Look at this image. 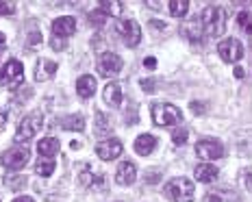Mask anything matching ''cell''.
Returning <instances> with one entry per match:
<instances>
[{
  "instance_id": "23",
  "label": "cell",
  "mask_w": 252,
  "mask_h": 202,
  "mask_svg": "<svg viewBox=\"0 0 252 202\" xmlns=\"http://www.w3.org/2000/svg\"><path fill=\"white\" fill-rule=\"evenodd\" d=\"M98 11H100L102 15H113V18H120L122 11H124V4L122 2H113V0H104V2H100Z\"/></svg>"
},
{
  "instance_id": "17",
  "label": "cell",
  "mask_w": 252,
  "mask_h": 202,
  "mask_svg": "<svg viewBox=\"0 0 252 202\" xmlns=\"http://www.w3.org/2000/svg\"><path fill=\"white\" fill-rule=\"evenodd\" d=\"M102 98H104V102H107L109 107H120L122 100H124L122 87H120L118 83H109L107 87H104V92H102Z\"/></svg>"
},
{
  "instance_id": "22",
  "label": "cell",
  "mask_w": 252,
  "mask_h": 202,
  "mask_svg": "<svg viewBox=\"0 0 252 202\" xmlns=\"http://www.w3.org/2000/svg\"><path fill=\"white\" fill-rule=\"evenodd\" d=\"M181 35L189 41H200L202 39V29H200V24L191 20V22H185L181 26Z\"/></svg>"
},
{
  "instance_id": "8",
  "label": "cell",
  "mask_w": 252,
  "mask_h": 202,
  "mask_svg": "<svg viewBox=\"0 0 252 202\" xmlns=\"http://www.w3.org/2000/svg\"><path fill=\"white\" fill-rule=\"evenodd\" d=\"M218 52L224 59V63H237L241 57H244V46H241L235 37H226L224 41H220Z\"/></svg>"
},
{
  "instance_id": "33",
  "label": "cell",
  "mask_w": 252,
  "mask_h": 202,
  "mask_svg": "<svg viewBox=\"0 0 252 202\" xmlns=\"http://www.w3.org/2000/svg\"><path fill=\"white\" fill-rule=\"evenodd\" d=\"M15 13V2H0V15Z\"/></svg>"
},
{
  "instance_id": "10",
  "label": "cell",
  "mask_w": 252,
  "mask_h": 202,
  "mask_svg": "<svg viewBox=\"0 0 252 202\" xmlns=\"http://www.w3.org/2000/svg\"><path fill=\"white\" fill-rule=\"evenodd\" d=\"M196 155L204 161H213V159L224 157V146L218 139H200L196 143Z\"/></svg>"
},
{
  "instance_id": "21",
  "label": "cell",
  "mask_w": 252,
  "mask_h": 202,
  "mask_svg": "<svg viewBox=\"0 0 252 202\" xmlns=\"http://www.w3.org/2000/svg\"><path fill=\"white\" fill-rule=\"evenodd\" d=\"M61 126H63L65 131H74V133L85 131V115H83V113H72V115H67V118L61 120Z\"/></svg>"
},
{
  "instance_id": "7",
  "label": "cell",
  "mask_w": 252,
  "mask_h": 202,
  "mask_svg": "<svg viewBox=\"0 0 252 202\" xmlns=\"http://www.w3.org/2000/svg\"><path fill=\"white\" fill-rule=\"evenodd\" d=\"M115 31H118V35L122 37L124 44L128 48H135L141 39V29L135 20H120L118 26H115Z\"/></svg>"
},
{
  "instance_id": "38",
  "label": "cell",
  "mask_w": 252,
  "mask_h": 202,
  "mask_svg": "<svg viewBox=\"0 0 252 202\" xmlns=\"http://www.w3.org/2000/svg\"><path fill=\"white\" fill-rule=\"evenodd\" d=\"M141 87H144L146 92H150V89L155 87V81H146V78H144V81H141Z\"/></svg>"
},
{
  "instance_id": "26",
  "label": "cell",
  "mask_w": 252,
  "mask_h": 202,
  "mask_svg": "<svg viewBox=\"0 0 252 202\" xmlns=\"http://www.w3.org/2000/svg\"><path fill=\"white\" fill-rule=\"evenodd\" d=\"M52 172H55L52 159H41V161L35 163V174H37V176H50Z\"/></svg>"
},
{
  "instance_id": "27",
  "label": "cell",
  "mask_w": 252,
  "mask_h": 202,
  "mask_svg": "<svg viewBox=\"0 0 252 202\" xmlns=\"http://www.w3.org/2000/svg\"><path fill=\"white\" fill-rule=\"evenodd\" d=\"M96 133L98 135H100V133H111V122H109V118L104 113H100V111L96 113Z\"/></svg>"
},
{
  "instance_id": "39",
  "label": "cell",
  "mask_w": 252,
  "mask_h": 202,
  "mask_svg": "<svg viewBox=\"0 0 252 202\" xmlns=\"http://www.w3.org/2000/svg\"><path fill=\"white\" fill-rule=\"evenodd\" d=\"M191 109L196 111V113H204V104H200V102H191Z\"/></svg>"
},
{
  "instance_id": "9",
  "label": "cell",
  "mask_w": 252,
  "mask_h": 202,
  "mask_svg": "<svg viewBox=\"0 0 252 202\" xmlns=\"http://www.w3.org/2000/svg\"><path fill=\"white\" fill-rule=\"evenodd\" d=\"M122 59H120L115 52H102L100 59H98L96 67H98V74L100 76H115L120 70H122Z\"/></svg>"
},
{
  "instance_id": "1",
  "label": "cell",
  "mask_w": 252,
  "mask_h": 202,
  "mask_svg": "<svg viewBox=\"0 0 252 202\" xmlns=\"http://www.w3.org/2000/svg\"><path fill=\"white\" fill-rule=\"evenodd\" d=\"M200 29H202V35L207 33L209 37H220L226 31V20H228V13L224 7L220 4H209L207 9L200 13Z\"/></svg>"
},
{
  "instance_id": "16",
  "label": "cell",
  "mask_w": 252,
  "mask_h": 202,
  "mask_svg": "<svg viewBox=\"0 0 252 202\" xmlns=\"http://www.w3.org/2000/svg\"><path fill=\"white\" fill-rule=\"evenodd\" d=\"M157 148V139L150 135V133H144V135H139L137 139H135V152H137L139 157H148L155 152Z\"/></svg>"
},
{
  "instance_id": "37",
  "label": "cell",
  "mask_w": 252,
  "mask_h": 202,
  "mask_svg": "<svg viewBox=\"0 0 252 202\" xmlns=\"http://www.w3.org/2000/svg\"><path fill=\"white\" fill-rule=\"evenodd\" d=\"M52 48H55V50H63V48H65V44H63L61 39H57V37H55V39H52Z\"/></svg>"
},
{
  "instance_id": "6",
  "label": "cell",
  "mask_w": 252,
  "mask_h": 202,
  "mask_svg": "<svg viewBox=\"0 0 252 202\" xmlns=\"http://www.w3.org/2000/svg\"><path fill=\"white\" fill-rule=\"evenodd\" d=\"M41 113H33V115H26V118L20 122V129L15 133V141L18 143H24L29 139H33L37 135V131L41 129Z\"/></svg>"
},
{
  "instance_id": "42",
  "label": "cell",
  "mask_w": 252,
  "mask_h": 202,
  "mask_svg": "<svg viewBox=\"0 0 252 202\" xmlns=\"http://www.w3.org/2000/svg\"><path fill=\"white\" fill-rule=\"evenodd\" d=\"M4 122H7V113H2V111H0V129L4 126Z\"/></svg>"
},
{
  "instance_id": "19",
  "label": "cell",
  "mask_w": 252,
  "mask_h": 202,
  "mask_svg": "<svg viewBox=\"0 0 252 202\" xmlns=\"http://www.w3.org/2000/svg\"><path fill=\"white\" fill-rule=\"evenodd\" d=\"M37 152L44 159H52L59 152V139H57V137H44V139L37 143Z\"/></svg>"
},
{
  "instance_id": "28",
  "label": "cell",
  "mask_w": 252,
  "mask_h": 202,
  "mask_svg": "<svg viewBox=\"0 0 252 202\" xmlns=\"http://www.w3.org/2000/svg\"><path fill=\"white\" fill-rule=\"evenodd\" d=\"M187 139H189V131L187 129H174L172 131V141H174V146H185Z\"/></svg>"
},
{
  "instance_id": "43",
  "label": "cell",
  "mask_w": 252,
  "mask_h": 202,
  "mask_svg": "<svg viewBox=\"0 0 252 202\" xmlns=\"http://www.w3.org/2000/svg\"><path fill=\"white\" fill-rule=\"evenodd\" d=\"M235 76H237V78H244V70H241V67H235Z\"/></svg>"
},
{
  "instance_id": "36",
  "label": "cell",
  "mask_w": 252,
  "mask_h": 202,
  "mask_svg": "<svg viewBox=\"0 0 252 202\" xmlns=\"http://www.w3.org/2000/svg\"><path fill=\"white\" fill-rule=\"evenodd\" d=\"M244 183H246V189L250 191V169L248 168L244 169Z\"/></svg>"
},
{
  "instance_id": "5",
  "label": "cell",
  "mask_w": 252,
  "mask_h": 202,
  "mask_svg": "<svg viewBox=\"0 0 252 202\" xmlns=\"http://www.w3.org/2000/svg\"><path fill=\"white\" fill-rule=\"evenodd\" d=\"M31 159V148H11V150L2 152V157H0V163H2L7 169H13V172H18V169H22L26 163H29Z\"/></svg>"
},
{
  "instance_id": "41",
  "label": "cell",
  "mask_w": 252,
  "mask_h": 202,
  "mask_svg": "<svg viewBox=\"0 0 252 202\" xmlns=\"http://www.w3.org/2000/svg\"><path fill=\"white\" fill-rule=\"evenodd\" d=\"M13 202H35L33 198H29V196H20V198H15Z\"/></svg>"
},
{
  "instance_id": "40",
  "label": "cell",
  "mask_w": 252,
  "mask_h": 202,
  "mask_svg": "<svg viewBox=\"0 0 252 202\" xmlns=\"http://www.w3.org/2000/svg\"><path fill=\"white\" fill-rule=\"evenodd\" d=\"M150 26H152V31H155V29H165V22H161V20H157V22H155V20H152Z\"/></svg>"
},
{
  "instance_id": "14",
  "label": "cell",
  "mask_w": 252,
  "mask_h": 202,
  "mask_svg": "<svg viewBox=\"0 0 252 202\" xmlns=\"http://www.w3.org/2000/svg\"><path fill=\"white\" fill-rule=\"evenodd\" d=\"M55 72H57V63L55 61L37 59V66H35V81H37V83L48 81L50 76H55Z\"/></svg>"
},
{
  "instance_id": "44",
  "label": "cell",
  "mask_w": 252,
  "mask_h": 202,
  "mask_svg": "<svg viewBox=\"0 0 252 202\" xmlns=\"http://www.w3.org/2000/svg\"><path fill=\"white\" fill-rule=\"evenodd\" d=\"M7 41V37H4V33H0V44H4Z\"/></svg>"
},
{
  "instance_id": "2",
  "label": "cell",
  "mask_w": 252,
  "mask_h": 202,
  "mask_svg": "<svg viewBox=\"0 0 252 202\" xmlns=\"http://www.w3.org/2000/svg\"><path fill=\"white\" fill-rule=\"evenodd\" d=\"M163 194L172 202H193V183L185 176L172 178L163 187Z\"/></svg>"
},
{
  "instance_id": "24",
  "label": "cell",
  "mask_w": 252,
  "mask_h": 202,
  "mask_svg": "<svg viewBox=\"0 0 252 202\" xmlns=\"http://www.w3.org/2000/svg\"><path fill=\"white\" fill-rule=\"evenodd\" d=\"M100 180H104V176H94L92 168H89V166H85L81 169V174H78V183H81L83 187H94V185H100Z\"/></svg>"
},
{
  "instance_id": "11",
  "label": "cell",
  "mask_w": 252,
  "mask_h": 202,
  "mask_svg": "<svg viewBox=\"0 0 252 202\" xmlns=\"http://www.w3.org/2000/svg\"><path fill=\"white\" fill-rule=\"evenodd\" d=\"M122 152H124V146L120 139H102L96 146V155L100 157L102 161H115Z\"/></svg>"
},
{
  "instance_id": "31",
  "label": "cell",
  "mask_w": 252,
  "mask_h": 202,
  "mask_svg": "<svg viewBox=\"0 0 252 202\" xmlns=\"http://www.w3.org/2000/svg\"><path fill=\"white\" fill-rule=\"evenodd\" d=\"M237 22H239V26H244V31H246V33H250V13H248V11L239 13Z\"/></svg>"
},
{
  "instance_id": "4",
  "label": "cell",
  "mask_w": 252,
  "mask_h": 202,
  "mask_svg": "<svg viewBox=\"0 0 252 202\" xmlns=\"http://www.w3.org/2000/svg\"><path fill=\"white\" fill-rule=\"evenodd\" d=\"M24 78V66L20 61L11 59L7 66L0 70V85L2 87H9V89H15Z\"/></svg>"
},
{
  "instance_id": "15",
  "label": "cell",
  "mask_w": 252,
  "mask_h": 202,
  "mask_svg": "<svg viewBox=\"0 0 252 202\" xmlns=\"http://www.w3.org/2000/svg\"><path fill=\"white\" fill-rule=\"evenodd\" d=\"M96 87H98V83H96V78H94V76H89V74H83V76H78V81H76V94L81 96V98H92V96L96 94Z\"/></svg>"
},
{
  "instance_id": "12",
  "label": "cell",
  "mask_w": 252,
  "mask_h": 202,
  "mask_svg": "<svg viewBox=\"0 0 252 202\" xmlns=\"http://www.w3.org/2000/svg\"><path fill=\"white\" fill-rule=\"evenodd\" d=\"M52 35L57 37V39H63V37H70L76 33V20L72 18V15H61V18H57L55 22L50 26Z\"/></svg>"
},
{
  "instance_id": "18",
  "label": "cell",
  "mask_w": 252,
  "mask_h": 202,
  "mask_svg": "<svg viewBox=\"0 0 252 202\" xmlns=\"http://www.w3.org/2000/svg\"><path fill=\"white\" fill-rule=\"evenodd\" d=\"M218 174H220V169L211 166V163H200L196 168V180H200V183H215Z\"/></svg>"
},
{
  "instance_id": "3",
  "label": "cell",
  "mask_w": 252,
  "mask_h": 202,
  "mask_svg": "<svg viewBox=\"0 0 252 202\" xmlns=\"http://www.w3.org/2000/svg\"><path fill=\"white\" fill-rule=\"evenodd\" d=\"M181 120H183V113L174 104L159 102L152 107V122H155L157 126H172V124H178Z\"/></svg>"
},
{
  "instance_id": "35",
  "label": "cell",
  "mask_w": 252,
  "mask_h": 202,
  "mask_svg": "<svg viewBox=\"0 0 252 202\" xmlns=\"http://www.w3.org/2000/svg\"><path fill=\"white\" fill-rule=\"evenodd\" d=\"M144 66H146V67H148V70H152V67H157V59H152V57H146Z\"/></svg>"
},
{
  "instance_id": "13",
  "label": "cell",
  "mask_w": 252,
  "mask_h": 202,
  "mask_svg": "<svg viewBox=\"0 0 252 202\" xmlns=\"http://www.w3.org/2000/svg\"><path fill=\"white\" fill-rule=\"evenodd\" d=\"M135 178H137L135 163H130V161H122V163H120L118 172H115V183H118L120 187H128V185L135 183Z\"/></svg>"
},
{
  "instance_id": "29",
  "label": "cell",
  "mask_w": 252,
  "mask_h": 202,
  "mask_svg": "<svg viewBox=\"0 0 252 202\" xmlns=\"http://www.w3.org/2000/svg\"><path fill=\"white\" fill-rule=\"evenodd\" d=\"M4 185L9 189H24L26 187V178L24 176H7L4 178Z\"/></svg>"
},
{
  "instance_id": "32",
  "label": "cell",
  "mask_w": 252,
  "mask_h": 202,
  "mask_svg": "<svg viewBox=\"0 0 252 202\" xmlns=\"http://www.w3.org/2000/svg\"><path fill=\"white\" fill-rule=\"evenodd\" d=\"M159 178H161V169H157V172H152V169H148V172H146V183H148V185L159 183Z\"/></svg>"
},
{
  "instance_id": "20",
  "label": "cell",
  "mask_w": 252,
  "mask_h": 202,
  "mask_svg": "<svg viewBox=\"0 0 252 202\" xmlns=\"http://www.w3.org/2000/svg\"><path fill=\"white\" fill-rule=\"evenodd\" d=\"M204 202H241V198L230 189H220V191H209L204 196Z\"/></svg>"
},
{
  "instance_id": "34",
  "label": "cell",
  "mask_w": 252,
  "mask_h": 202,
  "mask_svg": "<svg viewBox=\"0 0 252 202\" xmlns=\"http://www.w3.org/2000/svg\"><path fill=\"white\" fill-rule=\"evenodd\" d=\"M39 44H41V35L39 31H35V33L29 35V46H39Z\"/></svg>"
},
{
  "instance_id": "25",
  "label": "cell",
  "mask_w": 252,
  "mask_h": 202,
  "mask_svg": "<svg viewBox=\"0 0 252 202\" xmlns=\"http://www.w3.org/2000/svg\"><path fill=\"white\" fill-rule=\"evenodd\" d=\"M167 7H170V13L174 15V18H183V15L189 11V0H170Z\"/></svg>"
},
{
  "instance_id": "30",
  "label": "cell",
  "mask_w": 252,
  "mask_h": 202,
  "mask_svg": "<svg viewBox=\"0 0 252 202\" xmlns=\"http://www.w3.org/2000/svg\"><path fill=\"white\" fill-rule=\"evenodd\" d=\"M104 20H107V15H102L100 11H98V9L89 13V22H92V26H102Z\"/></svg>"
}]
</instances>
